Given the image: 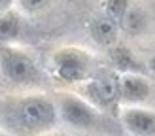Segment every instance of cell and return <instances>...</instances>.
Here are the masks:
<instances>
[{"mask_svg": "<svg viewBox=\"0 0 155 136\" xmlns=\"http://www.w3.org/2000/svg\"><path fill=\"white\" fill-rule=\"evenodd\" d=\"M59 125L57 104L45 93L0 96V132L8 136H44Z\"/></svg>", "mask_w": 155, "mask_h": 136, "instance_id": "obj_1", "label": "cell"}, {"mask_svg": "<svg viewBox=\"0 0 155 136\" xmlns=\"http://www.w3.org/2000/svg\"><path fill=\"white\" fill-rule=\"evenodd\" d=\"M51 76L63 85H81L87 81L97 68V57L91 51L78 45H63L49 57Z\"/></svg>", "mask_w": 155, "mask_h": 136, "instance_id": "obj_2", "label": "cell"}, {"mask_svg": "<svg viewBox=\"0 0 155 136\" xmlns=\"http://www.w3.org/2000/svg\"><path fill=\"white\" fill-rule=\"evenodd\" d=\"M0 79L15 87H36L44 81V72L27 49L10 44L0 45Z\"/></svg>", "mask_w": 155, "mask_h": 136, "instance_id": "obj_3", "label": "cell"}, {"mask_svg": "<svg viewBox=\"0 0 155 136\" xmlns=\"http://www.w3.org/2000/svg\"><path fill=\"white\" fill-rule=\"evenodd\" d=\"M53 100L57 104L59 123H64L66 127L76 128V131H91V128L98 127L100 119H102L104 112L95 108L80 93L57 91Z\"/></svg>", "mask_w": 155, "mask_h": 136, "instance_id": "obj_4", "label": "cell"}, {"mask_svg": "<svg viewBox=\"0 0 155 136\" xmlns=\"http://www.w3.org/2000/svg\"><path fill=\"white\" fill-rule=\"evenodd\" d=\"M80 87V95L100 112H112L119 106V74L115 70L98 68Z\"/></svg>", "mask_w": 155, "mask_h": 136, "instance_id": "obj_5", "label": "cell"}, {"mask_svg": "<svg viewBox=\"0 0 155 136\" xmlns=\"http://www.w3.org/2000/svg\"><path fill=\"white\" fill-rule=\"evenodd\" d=\"M117 117L130 136H155V110L146 106H119Z\"/></svg>", "mask_w": 155, "mask_h": 136, "instance_id": "obj_6", "label": "cell"}, {"mask_svg": "<svg viewBox=\"0 0 155 136\" xmlns=\"http://www.w3.org/2000/svg\"><path fill=\"white\" fill-rule=\"evenodd\" d=\"M151 96V81L138 72L119 74V106H144Z\"/></svg>", "mask_w": 155, "mask_h": 136, "instance_id": "obj_7", "label": "cell"}, {"mask_svg": "<svg viewBox=\"0 0 155 136\" xmlns=\"http://www.w3.org/2000/svg\"><path fill=\"white\" fill-rule=\"evenodd\" d=\"M119 23L112 19L110 15L100 13L89 23V34L93 38V42L98 44L100 47H112L117 44V36H119Z\"/></svg>", "mask_w": 155, "mask_h": 136, "instance_id": "obj_8", "label": "cell"}, {"mask_svg": "<svg viewBox=\"0 0 155 136\" xmlns=\"http://www.w3.org/2000/svg\"><path fill=\"white\" fill-rule=\"evenodd\" d=\"M23 28H25V21L17 8L0 13V45L15 44L21 38Z\"/></svg>", "mask_w": 155, "mask_h": 136, "instance_id": "obj_9", "label": "cell"}, {"mask_svg": "<svg viewBox=\"0 0 155 136\" xmlns=\"http://www.w3.org/2000/svg\"><path fill=\"white\" fill-rule=\"evenodd\" d=\"M146 27H148V17L146 13L136 6H129V10L125 11V15L119 21V28H123L127 34L130 36H138L142 34Z\"/></svg>", "mask_w": 155, "mask_h": 136, "instance_id": "obj_10", "label": "cell"}, {"mask_svg": "<svg viewBox=\"0 0 155 136\" xmlns=\"http://www.w3.org/2000/svg\"><path fill=\"white\" fill-rule=\"evenodd\" d=\"M51 4V0H15V6L23 15H34L45 10Z\"/></svg>", "mask_w": 155, "mask_h": 136, "instance_id": "obj_11", "label": "cell"}, {"mask_svg": "<svg viewBox=\"0 0 155 136\" xmlns=\"http://www.w3.org/2000/svg\"><path fill=\"white\" fill-rule=\"evenodd\" d=\"M129 6H130V0H108L106 2V15H110L112 19L115 21H121V17L125 15V11L129 10Z\"/></svg>", "mask_w": 155, "mask_h": 136, "instance_id": "obj_12", "label": "cell"}, {"mask_svg": "<svg viewBox=\"0 0 155 136\" xmlns=\"http://www.w3.org/2000/svg\"><path fill=\"white\" fill-rule=\"evenodd\" d=\"M115 66L119 68V70H123V74L125 72H134V59L133 55L125 49V47H117L115 49Z\"/></svg>", "mask_w": 155, "mask_h": 136, "instance_id": "obj_13", "label": "cell"}, {"mask_svg": "<svg viewBox=\"0 0 155 136\" xmlns=\"http://www.w3.org/2000/svg\"><path fill=\"white\" fill-rule=\"evenodd\" d=\"M12 8H15V0H0V13L12 10Z\"/></svg>", "mask_w": 155, "mask_h": 136, "instance_id": "obj_14", "label": "cell"}, {"mask_svg": "<svg viewBox=\"0 0 155 136\" xmlns=\"http://www.w3.org/2000/svg\"><path fill=\"white\" fill-rule=\"evenodd\" d=\"M148 70L151 72V74H155V53L150 57V60H148Z\"/></svg>", "mask_w": 155, "mask_h": 136, "instance_id": "obj_15", "label": "cell"}, {"mask_svg": "<svg viewBox=\"0 0 155 136\" xmlns=\"http://www.w3.org/2000/svg\"><path fill=\"white\" fill-rule=\"evenodd\" d=\"M44 136H68V134H63V132H57V131H51L48 134H44Z\"/></svg>", "mask_w": 155, "mask_h": 136, "instance_id": "obj_16", "label": "cell"}]
</instances>
